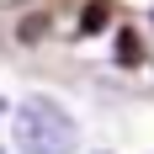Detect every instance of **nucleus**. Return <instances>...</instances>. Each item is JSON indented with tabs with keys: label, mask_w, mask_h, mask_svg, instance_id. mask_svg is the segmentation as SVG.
Here are the masks:
<instances>
[{
	"label": "nucleus",
	"mask_w": 154,
	"mask_h": 154,
	"mask_svg": "<svg viewBox=\"0 0 154 154\" xmlns=\"http://www.w3.org/2000/svg\"><path fill=\"white\" fill-rule=\"evenodd\" d=\"M0 154H5V149H0Z\"/></svg>",
	"instance_id": "20e7f679"
},
{
	"label": "nucleus",
	"mask_w": 154,
	"mask_h": 154,
	"mask_svg": "<svg viewBox=\"0 0 154 154\" xmlns=\"http://www.w3.org/2000/svg\"><path fill=\"white\" fill-rule=\"evenodd\" d=\"M96 154H106V149H96Z\"/></svg>",
	"instance_id": "7ed1b4c3"
},
{
	"label": "nucleus",
	"mask_w": 154,
	"mask_h": 154,
	"mask_svg": "<svg viewBox=\"0 0 154 154\" xmlns=\"http://www.w3.org/2000/svg\"><path fill=\"white\" fill-rule=\"evenodd\" d=\"M101 21H106V5H91V11H85V32H96Z\"/></svg>",
	"instance_id": "f03ea898"
},
{
	"label": "nucleus",
	"mask_w": 154,
	"mask_h": 154,
	"mask_svg": "<svg viewBox=\"0 0 154 154\" xmlns=\"http://www.w3.org/2000/svg\"><path fill=\"white\" fill-rule=\"evenodd\" d=\"M11 138L21 154H75L80 128L53 96H27L11 117Z\"/></svg>",
	"instance_id": "f257e3e1"
}]
</instances>
